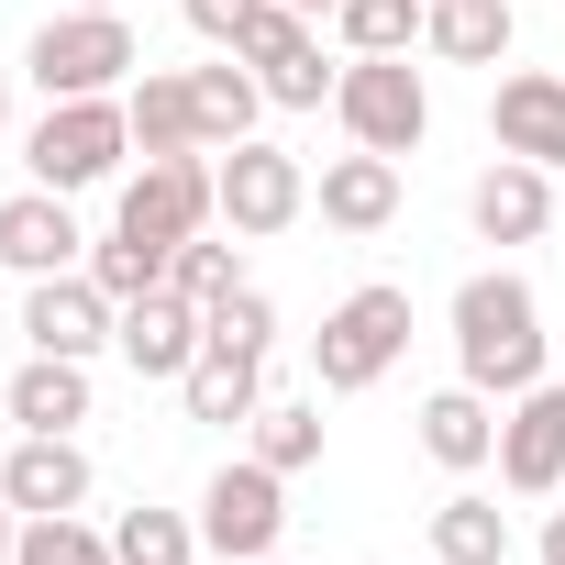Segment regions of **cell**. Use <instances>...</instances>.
I'll use <instances>...</instances> for the list:
<instances>
[{"mask_svg": "<svg viewBox=\"0 0 565 565\" xmlns=\"http://www.w3.org/2000/svg\"><path fill=\"white\" fill-rule=\"evenodd\" d=\"M543 565H565V510H554V521H543Z\"/></svg>", "mask_w": 565, "mask_h": 565, "instance_id": "obj_34", "label": "cell"}, {"mask_svg": "<svg viewBox=\"0 0 565 565\" xmlns=\"http://www.w3.org/2000/svg\"><path fill=\"white\" fill-rule=\"evenodd\" d=\"M178 399H189V422H255L266 411V355L255 344H200L189 355V377H178Z\"/></svg>", "mask_w": 565, "mask_h": 565, "instance_id": "obj_17", "label": "cell"}, {"mask_svg": "<svg viewBox=\"0 0 565 565\" xmlns=\"http://www.w3.org/2000/svg\"><path fill=\"white\" fill-rule=\"evenodd\" d=\"M122 111H134V145H145V156H211V145H200V100H189L178 67H145V78L122 89Z\"/></svg>", "mask_w": 565, "mask_h": 565, "instance_id": "obj_20", "label": "cell"}, {"mask_svg": "<svg viewBox=\"0 0 565 565\" xmlns=\"http://www.w3.org/2000/svg\"><path fill=\"white\" fill-rule=\"evenodd\" d=\"M488 134H499V156L565 167V67H521V78H499V100H488Z\"/></svg>", "mask_w": 565, "mask_h": 565, "instance_id": "obj_14", "label": "cell"}, {"mask_svg": "<svg viewBox=\"0 0 565 565\" xmlns=\"http://www.w3.org/2000/svg\"><path fill=\"white\" fill-rule=\"evenodd\" d=\"M111 554H122V565H189V554H200V521H178V510H122V521H111Z\"/></svg>", "mask_w": 565, "mask_h": 565, "instance_id": "obj_28", "label": "cell"}, {"mask_svg": "<svg viewBox=\"0 0 565 565\" xmlns=\"http://www.w3.org/2000/svg\"><path fill=\"white\" fill-rule=\"evenodd\" d=\"M255 455H266L277 477L322 466V399H266V411H255Z\"/></svg>", "mask_w": 565, "mask_h": 565, "instance_id": "obj_26", "label": "cell"}, {"mask_svg": "<svg viewBox=\"0 0 565 565\" xmlns=\"http://www.w3.org/2000/svg\"><path fill=\"white\" fill-rule=\"evenodd\" d=\"M134 156V111H122V89L111 100H45V122L23 134V167H34V189H100L111 167Z\"/></svg>", "mask_w": 565, "mask_h": 565, "instance_id": "obj_4", "label": "cell"}, {"mask_svg": "<svg viewBox=\"0 0 565 565\" xmlns=\"http://www.w3.org/2000/svg\"><path fill=\"white\" fill-rule=\"evenodd\" d=\"M499 488L510 499H554L565 488V388L554 377L499 411Z\"/></svg>", "mask_w": 565, "mask_h": 565, "instance_id": "obj_11", "label": "cell"}, {"mask_svg": "<svg viewBox=\"0 0 565 565\" xmlns=\"http://www.w3.org/2000/svg\"><path fill=\"white\" fill-rule=\"evenodd\" d=\"M510 0H433V12H422V45L444 56V67H499L510 56Z\"/></svg>", "mask_w": 565, "mask_h": 565, "instance_id": "obj_21", "label": "cell"}, {"mask_svg": "<svg viewBox=\"0 0 565 565\" xmlns=\"http://www.w3.org/2000/svg\"><path fill=\"white\" fill-rule=\"evenodd\" d=\"M333 122H344L366 156H411V145L433 134V89H422L411 56H344V78H333Z\"/></svg>", "mask_w": 565, "mask_h": 565, "instance_id": "obj_5", "label": "cell"}, {"mask_svg": "<svg viewBox=\"0 0 565 565\" xmlns=\"http://www.w3.org/2000/svg\"><path fill=\"white\" fill-rule=\"evenodd\" d=\"M422 12H433V0H344L333 34H344V56H411L422 45Z\"/></svg>", "mask_w": 565, "mask_h": 565, "instance_id": "obj_25", "label": "cell"}, {"mask_svg": "<svg viewBox=\"0 0 565 565\" xmlns=\"http://www.w3.org/2000/svg\"><path fill=\"white\" fill-rule=\"evenodd\" d=\"M311 200H322V222H333V233H388V222H399V156H366V145H355V156H333V167H322V189H311Z\"/></svg>", "mask_w": 565, "mask_h": 565, "instance_id": "obj_19", "label": "cell"}, {"mask_svg": "<svg viewBox=\"0 0 565 565\" xmlns=\"http://www.w3.org/2000/svg\"><path fill=\"white\" fill-rule=\"evenodd\" d=\"M178 12H189V34L200 45H222V56H244V34L277 12V0H178Z\"/></svg>", "mask_w": 565, "mask_h": 565, "instance_id": "obj_31", "label": "cell"}, {"mask_svg": "<svg viewBox=\"0 0 565 565\" xmlns=\"http://www.w3.org/2000/svg\"><path fill=\"white\" fill-rule=\"evenodd\" d=\"M277 532H289V477H277L266 455H233L200 488V554L244 565V554H277Z\"/></svg>", "mask_w": 565, "mask_h": 565, "instance_id": "obj_6", "label": "cell"}, {"mask_svg": "<svg viewBox=\"0 0 565 565\" xmlns=\"http://www.w3.org/2000/svg\"><path fill=\"white\" fill-rule=\"evenodd\" d=\"M422 455H433V466H455V477L499 466V399H488V388H466V377H455V388H433V399H422Z\"/></svg>", "mask_w": 565, "mask_h": 565, "instance_id": "obj_18", "label": "cell"}, {"mask_svg": "<svg viewBox=\"0 0 565 565\" xmlns=\"http://www.w3.org/2000/svg\"><path fill=\"white\" fill-rule=\"evenodd\" d=\"M12 565H122V554H111V532H89L78 510H45V521H23Z\"/></svg>", "mask_w": 565, "mask_h": 565, "instance_id": "obj_27", "label": "cell"}, {"mask_svg": "<svg viewBox=\"0 0 565 565\" xmlns=\"http://www.w3.org/2000/svg\"><path fill=\"white\" fill-rule=\"evenodd\" d=\"M455 377L488 388V399L543 388V300L521 289L510 266H488V277L455 289Z\"/></svg>", "mask_w": 565, "mask_h": 565, "instance_id": "obj_1", "label": "cell"}, {"mask_svg": "<svg viewBox=\"0 0 565 565\" xmlns=\"http://www.w3.org/2000/svg\"><path fill=\"white\" fill-rule=\"evenodd\" d=\"M89 277H100L111 300H145V289H167V255H156V244H134V233L111 222V233L89 244Z\"/></svg>", "mask_w": 565, "mask_h": 565, "instance_id": "obj_30", "label": "cell"}, {"mask_svg": "<svg viewBox=\"0 0 565 565\" xmlns=\"http://www.w3.org/2000/svg\"><path fill=\"white\" fill-rule=\"evenodd\" d=\"M23 78H34L45 100H111V89L145 78V45H134L122 12H56V23L23 45Z\"/></svg>", "mask_w": 565, "mask_h": 565, "instance_id": "obj_2", "label": "cell"}, {"mask_svg": "<svg viewBox=\"0 0 565 565\" xmlns=\"http://www.w3.org/2000/svg\"><path fill=\"white\" fill-rule=\"evenodd\" d=\"M433 565H510V521H499V499L455 488V499L433 510Z\"/></svg>", "mask_w": 565, "mask_h": 565, "instance_id": "obj_23", "label": "cell"}, {"mask_svg": "<svg viewBox=\"0 0 565 565\" xmlns=\"http://www.w3.org/2000/svg\"><path fill=\"white\" fill-rule=\"evenodd\" d=\"M466 222H477L488 244H532V233L554 222V167H532V156H499V167L466 189Z\"/></svg>", "mask_w": 565, "mask_h": 565, "instance_id": "obj_16", "label": "cell"}, {"mask_svg": "<svg viewBox=\"0 0 565 565\" xmlns=\"http://www.w3.org/2000/svg\"><path fill=\"white\" fill-rule=\"evenodd\" d=\"M167 289H178V300H200V311H222V300L244 289V266H233V244H211V233H189V244L167 255Z\"/></svg>", "mask_w": 565, "mask_h": 565, "instance_id": "obj_29", "label": "cell"}, {"mask_svg": "<svg viewBox=\"0 0 565 565\" xmlns=\"http://www.w3.org/2000/svg\"><path fill=\"white\" fill-rule=\"evenodd\" d=\"M0 266H12V277H67V266H89V233H78L67 189L0 200Z\"/></svg>", "mask_w": 565, "mask_h": 565, "instance_id": "obj_13", "label": "cell"}, {"mask_svg": "<svg viewBox=\"0 0 565 565\" xmlns=\"http://www.w3.org/2000/svg\"><path fill=\"white\" fill-rule=\"evenodd\" d=\"M244 67H255V89H266L277 111H322L333 78H344V67H322V34H311V12H289V0L244 34Z\"/></svg>", "mask_w": 565, "mask_h": 565, "instance_id": "obj_10", "label": "cell"}, {"mask_svg": "<svg viewBox=\"0 0 565 565\" xmlns=\"http://www.w3.org/2000/svg\"><path fill=\"white\" fill-rule=\"evenodd\" d=\"M0 122H12V89H0Z\"/></svg>", "mask_w": 565, "mask_h": 565, "instance_id": "obj_37", "label": "cell"}, {"mask_svg": "<svg viewBox=\"0 0 565 565\" xmlns=\"http://www.w3.org/2000/svg\"><path fill=\"white\" fill-rule=\"evenodd\" d=\"M12 422H23V433H78V422H89V366H78V355H23Z\"/></svg>", "mask_w": 565, "mask_h": 565, "instance_id": "obj_22", "label": "cell"}, {"mask_svg": "<svg viewBox=\"0 0 565 565\" xmlns=\"http://www.w3.org/2000/svg\"><path fill=\"white\" fill-rule=\"evenodd\" d=\"M12 543H23V510H12V499H0V565H12Z\"/></svg>", "mask_w": 565, "mask_h": 565, "instance_id": "obj_33", "label": "cell"}, {"mask_svg": "<svg viewBox=\"0 0 565 565\" xmlns=\"http://www.w3.org/2000/svg\"><path fill=\"white\" fill-rule=\"evenodd\" d=\"M0 499H12L23 521L78 510V499H89V455H78V433H23V444H12V466H0Z\"/></svg>", "mask_w": 565, "mask_h": 565, "instance_id": "obj_15", "label": "cell"}, {"mask_svg": "<svg viewBox=\"0 0 565 565\" xmlns=\"http://www.w3.org/2000/svg\"><path fill=\"white\" fill-rule=\"evenodd\" d=\"M211 178H222V222L244 233V244H266V233H289L300 211H311V167L289 156V145H222L211 156Z\"/></svg>", "mask_w": 565, "mask_h": 565, "instance_id": "obj_8", "label": "cell"}, {"mask_svg": "<svg viewBox=\"0 0 565 565\" xmlns=\"http://www.w3.org/2000/svg\"><path fill=\"white\" fill-rule=\"evenodd\" d=\"M78 12H122V0H78Z\"/></svg>", "mask_w": 565, "mask_h": 565, "instance_id": "obj_36", "label": "cell"}, {"mask_svg": "<svg viewBox=\"0 0 565 565\" xmlns=\"http://www.w3.org/2000/svg\"><path fill=\"white\" fill-rule=\"evenodd\" d=\"M111 344H122V366H134V377H189V355L211 344V311H200V300H178V289H145V300H122Z\"/></svg>", "mask_w": 565, "mask_h": 565, "instance_id": "obj_12", "label": "cell"}, {"mask_svg": "<svg viewBox=\"0 0 565 565\" xmlns=\"http://www.w3.org/2000/svg\"><path fill=\"white\" fill-rule=\"evenodd\" d=\"M211 211H222V178H211V156H145V167L122 178V211H111V222H122L134 244L178 255V244H189Z\"/></svg>", "mask_w": 565, "mask_h": 565, "instance_id": "obj_7", "label": "cell"}, {"mask_svg": "<svg viewBox=\"0 0 565 565\" xmlns=\"http://www.w3.org/2000/svg\"><path fill=\"white\" fill-rule=\"evenodd\" d=\"M211 333H222V344H255V355H266V344H277V311H266V289H233V300L211 311Z\"/></svg>", "mask_w": 565, "mask_h": 565, "instance_id": "obj_32", "label": "cell"}, {"mask_svg": "<svg viewBox=\"0 0 565 565\" xmlns=\"http://www.w3.org/2000/svg\"><path fill=\"white\" fill-rule=\"evenodd\" d=\"M111 322H122V300L100 289V277L89 266H67V277H23V344L34 355H100L111 344Z\"/></svg>", "mask_w": 565, "mask_h": 565, "instance_id": "obj_9", "label": "cell"}, {"mask_svg": "<svg viewBox=\"0 0 565 565\" xmlns=\"http://www.w3.org/2000/svg\"><path fill=\"white\" fill-rule=\"evenodd\" d=\"M244 565H277V554H244Z\"/></svg>", "mask_w": 565, "mask_h": 565, "instance_id": "obj_38", "label": "cell"}, {"mask_svg": "<svg viewBox=\"0 0 565 565\" xmlns=\"http://www.w3.org/2000/svg\"><path fill=\"white\" fill-rule=\"evenodd\" d=\"M289 12H311V23H333V12H344V0H289Z\"/></svg>", "mask_w": 565, "mask_h": 565, "instance_id": "obj_35", "label": "cell"}, {"mask_svg": "<svg viewBox=\"0 0 565 565\" xmlns=\"http://www.w3.org/2000/svg\"><path fill=\"white\" fill-rule=\"evenodd\" d=\"M189 100H200V145H211V156H222V145H244V134H255V111H266L255 67H189Z\"/></svg>", "mask_w": 565, "mask_h": 565, "instance_id": "obj_24", "label": "cell"}, {"mask_svg": "<svg viewBox=\"0 0 565 565\" xmlns=\"http://www.w3.org/2000/svg\"><path fill=\"white\" fill-rule=\"evenodd\" d=\"M411 355V289H355V300H333L322 311V333H311V377L333 388V399H355V388H377L388 366Z\"/></svg>", "mask_w": 565, "mask_h": 565, "instance_id": "obj_3", "label": "cell"}]
</instances>
